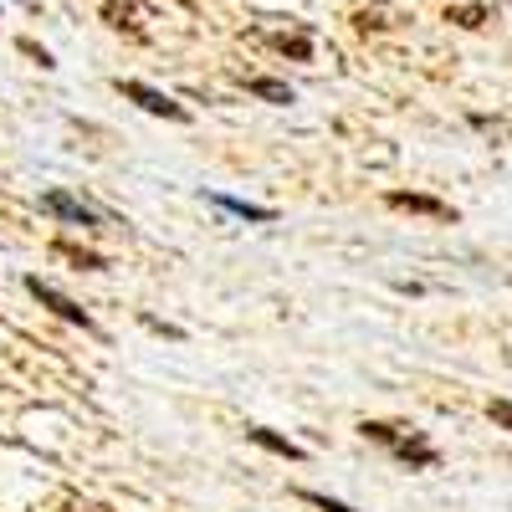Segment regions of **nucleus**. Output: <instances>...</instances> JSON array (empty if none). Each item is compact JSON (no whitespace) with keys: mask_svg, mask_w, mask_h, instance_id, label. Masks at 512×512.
<instances>
[{"mask_svg":"<svg viewBox=\"0 0 512 512\" xmlns=\"http://www.w3.org/2000/svg\"><path fill=\"white\" fill-rule=\"evenodd\" d=\"M487 16H492V6H456L446 21H456V26H482Z\"/></svg>","mask_w":512,"mask_h":512,"instance_id":"9b49d317","label":"nucleus"},{"mask_svg":"<svg viewBox=\"0 0 512 512\" xmlns=\"http://www.w3.org/2000/svg\"><path fill=\"white\" fill-rule=\"evenodd\" d=\"M492 420L512 431V400H492Z\"/></svg>","mask_w":512,"mask_h":512,"instance_id":"ddd939ff","label":"nucleus"},{"mask_svg":"<svg viewBox=\"0 0 512 512\" xmlns=\"http://www.w3.org/2000/svg\"><path fill=\"white\" fill-rule=\"evenodd\" d=\"M359 431L369 436V441H379V446H390L405 466H436L441 456H436V446H425L420 436H405V431H395V425H379V420H364Z\"/></svg>","mask_w":512,"mask_h":512,"instance_id":"f257e3e1","label":"nucleus"},{"mask_svg":"<svg viewBox=\"0 0 512 512\" xmlns=\"http://www.w3.org/2000/svg\"><path fill=\"white\" fill-rule=\"evenodd\" d=\"M26 287H31V297H41V303H47V308H52L57 318H67V323H77V328H88V333H93V318L82 313V308L72 303L67 292H57L52 282H41V277H26Z\"/></svg>","mask_w":512,"mask_h":512,"instance_id":"7ed1b4c3","label":"nucleus"},{"mask_svg":"<svg viewBox=\"0 0 512 512\" xmlns=\"http://www.w3.org/2000/svg\"><path fill=\"white\" fill-rule=\"evenodd\" d=\"M303 502H313V507H323V512H359V507H344V502H333L328 492H303Z\"/></svg>","mask_w":512,"mask_h":512,"instance_id":"f8f14e48","label":"nucleus"},{"mask_svg":"<svg viewBox=\"0 0 512 512\" xmlns=\"http://www.w3.org/2000/svg\"><path fill=\"white\" fill-rule=\"evenodd\" d=\"M123 88V98H134L144 113H159V118H175V123H185L190 113L175 103V98H164V93H154V88H144V82H118Z\"/></svg>","mask_w":512,"mask_h":512,"instance_id":"20e7f679","label":"nucleus"},{"mask_svg":"<svg viewBox=\"0 0 512 512\" xmlns=\"http://www.w3.org/2000/svg\"><path fill=\"white\" fill-rule=\"evenodd\" d=\"M103 16H108L118 31H123V26L139 31V0H103Z\"/></svg>","mask_w":512,"mask_h":512,"instance_id":"423d86ee","label":"nucleus"},{"mask_svg":"<svg viewBox=\"0 0 512 512\" xmlns=\"http://www.w3.org/2000/svg\"><path fill=\"white\" fill-rule=\"evenodd\" d=\"M216 205L236 210V216H246V221H277V210H267V205H251V200H236V195H216Z\"/></svg>","mask_w":512,"mask_h":512,"instance_id":"1a4fd4ad","label":"nucleus"},{"mask_svg":"<svg viewBox=\"0 0 512 512\" xmlns=\"http://www.w3.org/2000/svg\"><path fill=\"white\" fill-rule=\"evenodd\" d=\"M41 210H47V216H57V221H67V226H82V231L98 226V210L82 205V200H72L67 190H47V195H41Z\"/></svg>","mask_w":512,"mask_h":512,"instance_id":"f03ea898","label":"nucleus"},{"mask_svg":"<svg viewBox=\"0 0 512 512\" xmlns=\"http://www.w3.org/2000/svg\"><path fill=\"white\" fill-rule=\"evenodd\" d=\"M256 446H267V451H277V456H287V461H303V446H292L287 436H272V431H262V425H256V431H246Z\"/></svg>","mask_w":512,"mask_h":512,"instance_id":"0eeeda50","label":"nucleus"},{"mask_svg":"<svg viewBox=\"0 0 512 512\" xmlns=\"http://www.w3.org/2000/svg\"><path fill=\"white\" fill-rule=\"evenodd\" d=\"M246 88L256 98H267V103H292V88H287V82H277V77H251Z\"/></svg>","mask_w":512,"mask_h":512,"instance_id":"6e6552de","label":"nucleus"},{"mask_svg":"<svg viewBox=\"0 0 512 512\" xmlns=\"http://www.w3.org/2000/svg\"><path fill=\"white\" fill-rule=\"evenodd\" d=\"M390 205H400V210H420V216H451V205L446 200H431V195H405V190H395L390 195Z\"/></svg>","mask_w":512,"mask_h":512,"instance_id":"39448f33","label":"nucleus"},{"mask_svg":"<svg viewBox=\"0 0 512 512\" xmlns=\"http://www.w3.org/2000/svg\"><path fill=\"white\" fill-rule=\"evenodd\" d=\"M272 41H277V52H292L297 62L313 57V41H308V36H272Z\"/></svg>","mask_w":512,"mask_h":512,"instance_id":"9d476101","label":"nucleus"}]
</instances>
